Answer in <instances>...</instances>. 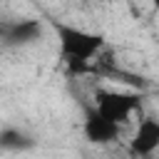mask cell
I'll use <instances>...</instances> for the list:
<instances>
[{"mask_svg": "<svg viewBox=\"0 0 159 159\" xmlns=\"http://www.w3.org/2000/svg\"><path fill=\"white\" fill-rule=\"evenodd\" d=\"M57 42H60V55L67 62L72 75H82L92 70V62L99 57V52L104 50V37L82 27H72L65 22L52 20Z\"/></svg>", "mask_w": 159, "mask_h": 159, "instance_id": "obj_1", "label": "cell"}, {"mask_svg": "<svg viewBox=\"0 0 159 159\" xmlns=\"http://www.w3.org/2000/svg\"><path fill=\"white\" fill-rule=\"evenodd\" d=\"M42 35V25L40 20H15V22H5L2 25V42L5 47H22V45H32L35 40H40Z\"/></svg>", "mask_w": 159, "mask_h": 159, "instance_id": "obj_4", "label": "cell"}, {"mask_svg": "<svg viewBox=\"0 0 159 159\" xmlns=\"http://www.w3.org/2000/svg\"><path fill=\"white\" fill-rule=\"evenodd\" d=\"M152 5H154V7H157V10H159V0H152Z\"/></svg>", "mask_w": 159, "mask_h": 159, "instance_id": "obj_7", "label": "cell"}, {"mask_svg": "<svg viewBox=\"0 0 159 159\" xmlns=\"http://www.w3.org/2000/svg\"><path fill=\"white\" fill-rule=\"evenodd\" d=\"M159 149V119L144 117L129 142V152L134 157H149Z\"/></svg>", "mask_w": 159, "mask_h": 159, "instance_id": "obj_5", "label": "cell"}, {"mask_svg": "<svg viewBox=\"0 0 159 159\" xmlns=\"http://www.w3.org/2000/svg\"><path fill=\"white\" fill-rule=\"evenodd\" d=\"M0 147H2V149H7V152H22V149L35 147V142H32L25 132L5 127V129L0 132Z\"/></svg>", "mask_w": 159, "mask_h": 159, "instance_id": "obj_6", "label": "cell"}, {"mask_svg": "<svg viewBox=\"0 0 159 159\" xmlns=\"http://www.w3.org/2000/svg\"><path fill=\"white\" fill-rule=\"evenodd\" d=\"M119 132H122V124L112 122L109 117H104L99 109H87L84 114V122H82V134L89 144H99V147H107V144H114L119 139Z\"/></svg>", "mask_w": 159, "mask_h": 159, "instance_id": "obj_3", "label": "cell"}, {"mask_svg": "<svg viewBox=\"0 0 159 159\" xmlns=\"http://www.w3.org/2000/svg\"><path fill=\"white\" fill-rule=\"evenodd\" d=\"M142 97L137 92H127V89H107L99 87L94 92V109H99L104 117H109L117 124H124L134 109H139Z\"/></svg>", "mask_w": 159, "mask_h": 159, "instance_id": "obj_2", "label": "cell"}]
</instances>
